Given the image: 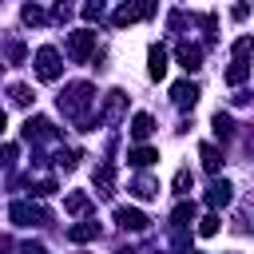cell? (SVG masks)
<instances>
[{
  "label": "cell",
  "mask_w": 254,
  "mask_h": 254,
  "mask_svg": "<svg viewBox=\"0 0 254 254\" xmlns=\"http://www.w3.org/2000/svg\"><path fill=\"white\" fill-rule=\"evenodd\" d=\"M91 103H95V87L91 83H67L64 95H60V111L79 119V123H87V107Z\"/></svg>",
  "instance_id": "6da1fadb"
},
{
  "label": "cell",
  "mask_w": 254,
  "mask_h": 254,
  "mask_svg": "<svg viewBox=\"0 0 254 254\" xmlns=\"http://www.w3.org/2000/svg\"><path fill=\"white\" fill-rule=\"evenodd\" d=\"M155 8H159V0H127L123 8H115L111 24H115V28H127V24H135V20H147Z\"/></svg>",
  "instance_id": "7a4b0ae2"
},
{
  "label": "cell",
  "mask_w": 254,
  "mask_h": 254,
  "mask_svg": "<svg viewBox=\"0 0 254 254\" xmlns=\"http://www.w3.org/2000/svg\"><path fill=\"white\" fill-rule=\"evenodd\" d=\"M60 71H64V64H60V52L44 44V48L36 52V75H40L44 83H56V79H60Z\"/></svg>",
  "instance_id": "3957f363"
},
{
  "label": "cell",
  "mask_w": 254,
  "mask_h": 254,
  "mask_svg": "<svg viewBox=\"0 0 254 254\" xmlns=\"http://www.w3.org/2000/svg\"><path fill=\"white\" fill-rule=\"evenodd\" d=\"M91 52H95V32H91V28H79V32L67 36V56H71L75 64H83Z\"/></svg>",
  "instance_id": "277c9868"
},
{
  "label": "cell",
  "mask_w": 254,
  "mask_h": 254,
  "mask_svg": "<svg viewBox=\"0 0 254 254\" xmlns=\"http://www.w3.org/2000/svg\"><path fill=\"white\" fill-rule=\"evenodd\" d=\"M8 214H12V222H16V226H40V222H48V214H44L40 206L24 202V198H20V202H12V210H8Z\"/></svg>",
  "instance_id": "5b68a950"
},
{
  "label": "cell",
  "mask_w": 254,
  "mask_h": 254,
  "mask_svg": "<svg viewBox=\"0 0 254 254\" xmlns=\"http://www.w3.org/2000/svg\"><path fill=\"white\" fill-rule=\"evenodd\" d=\"M115 222H119V230H131V234H139V230H147V214L143 210H135V206H119L115 210Z\"/></svg>",
  "instance_id": "8992f818"
},
{
  "label": "cell",
  "mask_w": 254,
  "mask_h": 254,
  "mask_svg": "<svg viewBox=\"0 0 254 254\" xmlns=\"http://www.w3.org/2000/svg\"><path fill=\"white\" fill-rule=\"evenodd\" d=\"M171 99H175V107H194V103H198V83L179 79V83L171 87Z\"/></svg>",
  "instance_id": "52a82bcc"
},
{
  "label": "cell",
  "mask_w": 254,
  "mask_h": 254,
  "mask_svg": "<svg viewBox=\"0 0 254 254\" xmlns=\"http://www.w3.org/2000/svg\"><path fill=\"white\" fill-rule=\"evenodd\" d=\"M147 75L151 79H163L167 75V48L163 44H151V52H147Z\"/></svg>",
  "instance_id": "ba28073f"
},
{
  "label": "cell",
  "mask_w": 254,
  "mask_h": 254,
  "mask_svg": "<svg viewBox=\"0 0 254 254\" xmlns=\"http://www.w3.org/2000/svg\"><path fill=\"white\" fill-rule=\"evenodd\" d=\"M24 139H56V131H52V123H48L44 115H28V123H24Z\"/></svg>",
  "instance_id": "9c48e42d"
},
{
  "label": "cell",
  "mask_w": 254,
  "mask_h": 254,
  "mask_svg": "<svg viewBox=\"0 0 254 254\" xmlns=\"http://www.w3.org/2000/svg\"><path fill=\"white\" fill-rule=\"evenodd\" d=\"M230 198H234V187H230L226 179L210 183V190H206V202H210V206H230Z\"/></svg>",
  "instance_id": "30bf717a"
},
{
  "label": "cell",
  "mask_w": 254,
  "mask_h": 254,
  "mask_svg": "<svg viewBox=\"0 0 254 254\" xmlns=\"http://www.w3.org/2000/svg\"><path fill=\"white\" fill-rule=\"evenodd\" d=\"M179 64H183L187 71H198V67H202V48H198V44H179Z\"/></svg>",
  "instance_id": "8fae6325"
},
{
  "label": "cell",
  "mask_w": 254,
  "mask_h": 254,
  "mask_svg": "<svg viewBox=\"0 0 254 254\" xmlns=\"http://www.w3.org/2000/svg\"><path fill=\"white\" fill-rule=\"evenodd\" d=\"M123 103H127L123 91H107V99H103V115H99V119H119V115H123Z\"/></svg>",
  "instance_id": "7c38bea8"
},
{
  "label": "cell",
  "mask_w": 254,
  "mask_h": 254,
  "mask_svg": "<svg viewBox=\"0 0 254 254\" xmlns=\"http://www.w3.org/2000/svg\"><path fill=\"white\" fill-rule=\"evenodd\" d=\"M155 159H159V151H155V147H131V151H127V163H131V167H139V171H143V167H151Z\"/></svg>",
  "instance_id": "4fadbf2b"
},
{
  "label": "cell",
  "mask_w": 254,
  "mask_h": 254,
  "mask_svg": "<svg viewBox=\"0 0 254 254\" xmlns=\"http://www.w3.org/2000/svg\"><path fill=\"white\" fill-rule=\"evenodd\" d=\"M67 238L71 242H91V238H99V226L95 222H75V226H67Z\"/></svg>",
  "instance_id": "5bb4252c"
},
{
  "label": "cell",
  "mask_w": 254,
  "mask_h": 254,
  "mask_svg": "<svg viewBox=\"0 0 254 254\" xmlns=\"http://www.w3.org/2000/svg\"><path fill=\"white\" fill-rule=\"evenodd\" d=\"M246 75H250V64H246V60H234V64L226 67V83H230V87H242Z\"/></svg>",
  "instance_id": "9a60e30c"
},
{
  "label": "cell",
  "mask_w": 254,
  "mask_h": 254,
  "mask_svg": "<svg viewBox=\"0 0 254 254\" xmlns=\"http://www.w3.org/2000/svg\"><path fill=\"white\" fill-rule=\"evenodd\" d=\"M95 183H99V194H111V187H115V167H111V163H99V167H95Z\"/></svg>",
  "instance_id": "2e32d148"
},
{
  "label": "cell",
  "mask_w": 254,
  "mask_h": 254,
  "mask_svg": "<svg viewBox=\"0 0 254 254\" xmlns=\"http://www.w3.org/2000/svg\"><path fill=\"white\" fill-rule=\"evenodd\" d=\"M151 131H155V119H151V115H135V119H131V135H135V139H147Z\"/></svg>",
  "instance_id": "e0dca14e"
},
{
  "label": "cell",
  "mask_w": 254,
  "mask_h": 254,
  "mask_svg": "<svg viewBox=\"0 0 254 254\" xmlns=\"http://www.w3.org/2000/svg\"><path fill=\"white\" fill-rule=\"evenodd\" d=\"M198 155H202V167H206L210 175H214V171L222 167V155H218V151H214L210 143H202V147H198Z\"/></svg>",
  "instance_id": "ac0fdd59"
},
{
  "label": "cell",
  "mask_w": 254,
  "mask_h": 254,
  "mask_svg": "<svg viewBox=\"0 0 254 254\" xmlns=\"http://www.w3.org/2000/svg\"><path fill=\"white\" fill-rule=\"evenodd\" d=\"M64 206H67V214H83V210H87V194H83V190H71V194L64 198Z\"/></svg>",
  "instance_id": "d6986e66"
},
{
  "label": "cell",
  "mask_w": 254,
  "mask_h": 254,
  "mask_svg": "<svg viewBox=\"0 0 254 254\" xmlns=\"http://www.w3.org/2000/svg\"><path fill=\"white\" fill-rule=\"evenodd\" d=\"M190 218H194V206H190V202H179V206H175V214H171V222H175L179 230H183V226H190Z\"/></svg>",
  "instance_id": "ffe728a7"
},
{
  "label": "cell",
  "mask_w": 254,
  "mask_h": 254,
  "mask_svg": "<svg viewBox=\"0 0 254 254\" xmlns=\"http://www.w3.org/2000/svg\"><path fill=\"white\" fill-rule=\"evenodd\" d=\"M131 194H135V198H155V194H159V187H155L151 179H139V183L131 187Z\"/></svg>",
  "instance_id": "44dd1931"
},
{
  "label": "cell",
  "mask_w": 254,
  "mask_h": 254,
  "mask_svg": "<svg viewBox=\"0 0 254 254\" xmlns=\"http://www.w3.org/2000/svg\"><path fill=\"white\" fill-rule=\"evenodd\" d=\"M214 131H218V139H230V135H234L230 115H222V111H218V115H214Z\"/></svg>",
  "instance_id": "7402d4cb"
},
{
  "label": "cell",
  "mask_w": 254,
  "mask_h": 254,
  "mask_svg": "<svg viewBox=\"0 0 254 254\" xmlns=\"http://www.w3.org/2000/svg\"><path fill=\"white\" fill-rule=\"evenodd\" d=\"M20 20H24V24H44V12H40L36 4H24V8H20Z\"/></svg>",
  "instance_id": "603a6c76"
},
{
  "label": "cell",
  "mask_w": 254,
  "mask_h": 254,
  "mask_svg": "<svg viewBox=\"0 0 254 254\" xmlns=\"http://www.w3.org/2000/svg\"><path fill=\"white\" fill-rule=\"evenodd\" d=\"M12 103H16V107H28V103H32V91H28L24 83H12Z\"/></svg>",
  "instance_id": "cb8c5ba5"
},
{
  "label": "cell",
  "mask_w": 254,
  "mask_h": 254,
  "mask_svg": "<svg viewBox=\"0 0 254 254\" xmlns=\"http://www.w3.org/2000/svg\"><path fill=\"white\" fill-rule=\"evenodd\" d=\"M198 234H202V238H214V234H218V214H206V218L198 222Z\"/></svg>",
  "instance_id": "d4e9b609"
},
{
  "label": "cell",
  "mask_w": 254,
  "mask_h": 254,
  "mask_svg": "<svg viewBox=\"0 0 254 254\" xmlns=\"http://www.w3.org/2000/svg\"><path fill=\"white\" fill-rule=\"evenodd\" d=\"M79 12H83V20H99V16H103V0H87Z\"/></svg>",
  "instance_id": "484cf974"
},
{
  "label": "cell",
  "mask_w": 254,
  "mask_h": 254,
  "mask_svg": "<svg viewBox=\"0 0 254 254\" xmlns=\"http://www.w3.org/2000/svg\"><path fill=\"white\" fill-rule=\"evenodd\" d=\"M56 163H60L64 171H75V163H79V151H60V155H56Z\"/></svg>",
  "instance_id": "4316f807"
},
{
  "label": "cell",
  "mask_w": 254,
  "mask_h": 254,
  "mask_svg": "<svg viewBox=\"0 0 254 254\" xmlns=\"http://www.w3.org/2000/svg\"><path fill=\"white\" fill-rule=\"evenodd\" d=\"M250 56V36H242L238 44H234V60H246Z\"/></svg>",
  "instance_id": "83f0119b"
},
{
  "label": "cell",
  "mask_w": 254,
  "mask_h": 254,
  "mask_svg": "<svg viewBox=\"0 0 254 254\" xmlns=\"http://www.w3.org/2000/svg\"><path fill=\"white\" fill-rule=\"evenodd\" d=\"M187 187H190V171H179L175 175V190H187Z\"/></svg>",
  "instance_id": "f1b7e54d"
},
{
  "label": "cell",
  "mask_w": 254,
  "mask_h": 254,
  "mask_svg": "<svg viewBox=\"0 0 254 254\" xmlns=\"http://www.w3.org/2000/svg\"><path fill=\"white\" fill-rule=\"evenodd\" d=\"M36 194H40V198H48V194H56V183H52V179H44V183L36 187Z\"/></svg>",
  "instance_id": "f546056e"
},
{
  "label": "cell",
  "mask_w": 254,
  "mask_h": 254,
  "mask_svg": "<svg viewBox=\"0 0 254 254\" xmlns=\"http://www.w3.org/2000/svg\"><path fill=\"white\" fill-rule=\"evenodd\" d=\"M52 16H56V20H67V16H71V8H67V4H64V0H60V4H56V8H52Z\"/></svg>",
  "instance_id": "4dcf8cb0"
},
{
  "label": "cell",
  "mask_w": 254,
  "mask_h": 254,
  "mask_svg": "<svg viewBox=\"0 0 254 254\" xmlns=\"http://www.w3.org/2000/svg\"><path fill=\"white\" fill-rule=\"evenodd\" d=\"M12 159H16V147L4 143V147H0V163H12Z\"/></svg>",
  "instance_id": "1f68e13d"
},
{
  "label": "cell",
  "mask_w": 254,
  "mask_h": 254,
  "mask_svg": "<svg viewBox=\"0 0 254 254\" xmlns=\"http://www.w3.org/2000/svg\"><path fill=\"white\" fill-rule=\"evenodd\" d=\"M20 254H48V250H44L40 242H24V246H20Z\"/></svg>",
  "instance_id": "d6a6232c"
},
{
  "label": "cell",
  "mask_w": 254,
  "mask_h": 254,
  "mask_svg": "<svg viewBox=\"0 0 254 254\" xmlns=\"http://www.w3.org/2000/svg\"><path fill=\"white\" fill-rule=\"evenodd\" d=\"M0 131H4V111H0Z\"/></svg>",
  "instance_id": "836d02e7"
}]
</instances>
